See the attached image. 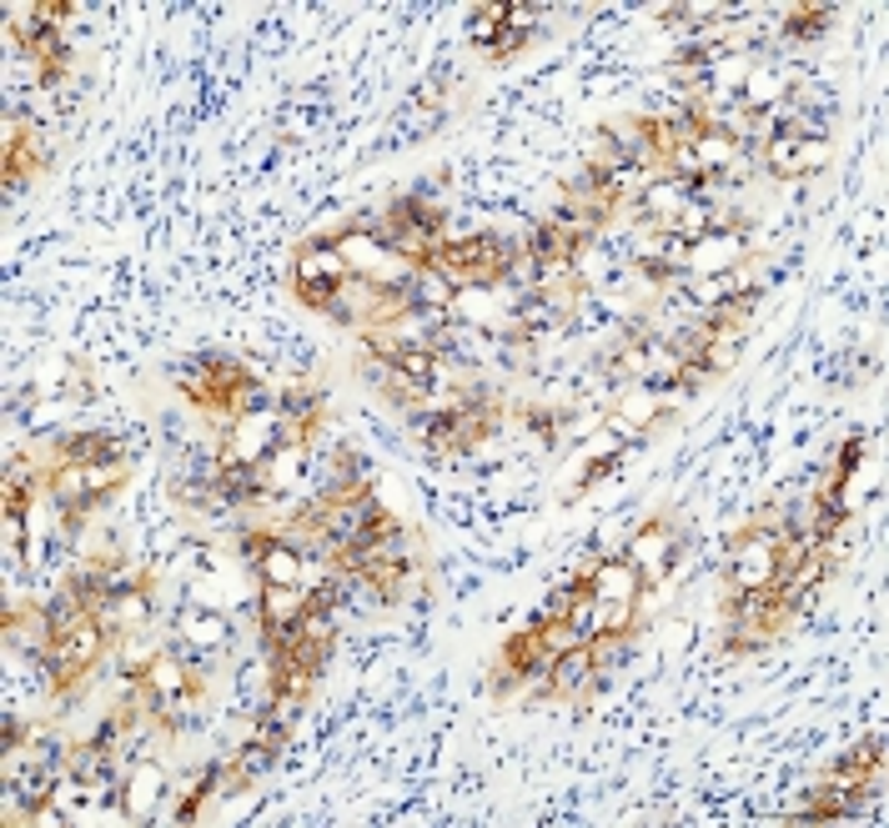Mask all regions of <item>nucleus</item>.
I'll return each instance as SVG.
<instances>
[{
    "mask_svg": "<svg viewBox=\"0 0 889 828\" xmlns=\"http://www.w3.org/2000/svg\"><path fill=\"white\" fill-rule=\"evenodd\" d=\"M347 261L337 257V247H333V237H312V241H302L296 247V257H292V286H296V296H302V307H312V311H327L337 302V292L347 286Z\"/></svg>",
    "mask_w": 889,
    "mask_h": 828,
    "instance_id": "nucleus-1",
    "label": "nucleus"
},
{
    "mask_svg": "<svg viewBox=\"0 0 889 828\" xmlns=\"http://www.w3.org/2000/svg\"><path fill=\"white\" fill-rule=\"evenodd\" d=\"M824 161H830V141L795 136L789 126H784L779 136H769V141H764V166H769L774 177H809V171H819Z\"/></svg>",
    "mask_w": 889,
    "mask_h": 828,
    "instance_id": "nucleus-2",
    "label": "nucleus"
},
{
    "mask_svg": "<svg viewBox=\"0 0 889 828\" xmlns=\"http://www.w3.org/2000/svg\"><path fill=\"white\" fill-rule=\"evenodd\" d=\"M674 553H678V537L668 533V522H649L639 537L629 543V568L639 572L643 582H659L668 568H674Z\"/></svg>",
    "mask_w": 889,
    "mask_h": 828,
    "instance_id": "nucleus-3",
    "label": "nucleus"
},
{
    "mask_svg": "<svg viewBox=\"0 0 889 828\" xmlns=\"http://www.w3.org/2000/svg\"><path fill=\"white\" fill-rule=\"evenodd\" d=\"M744 251H749L744 231H734V237H729V226H713L704 241H694L688 272H694V276H729L739 261H744Z\"/></svg>",
    "mask_w": 889,
    "mask_h": 828,
    "instance_id": "nucleus-4",
    "label": "nucleus"
},
{
    "mask_svg": "<svg viewBox=\"0 0 889 828\" xmlns=\"http://www.w3.org/2000/svg\"><path fill=\"white\" fill-rule=\"evenodd\" d=\"M593 683H598V662H593L588 643H578V648L553 658V673H548V693H553V699H578V693H588Z\"/></svg>",
    "mask_w": 889,
    "mask_h": 828,
    "instance_id": "nucleus-5",
    "label": "nucleus"
},
{
    "mask_svg": "<svg viewBox=\"0 0 889 828\" xmlns=\"http://www.w3.org/2000/svg\"><path fill=\"white\" fill-rule=\"evenodd\" d=\"M503 662H508L528 688H548V673H553V653L538 643L533 627H528V633H513V638L503 643Z\"/></svg>",
    "mask_w": 889,
    "mask_h": 828,
    "instance_id": "nucleus-6",
    "label": "nucleus"
},
{
    "mask_svg": "<svg viewBox=\"0 0 889 828\" xmlns=\"http://www.w3.org/2000/svg\"><path fill=\"white\" fill-rule=\"evenodd\" d=\"M216 492L226 502H267L272 483H267V462H226L216 477Z\"/></svg>",
    "mask_w": 889,
    "mask_h": 828,
    "instance_id": "nucleus-7",
    "label": "nucleus"
},
{
    "mask_svg": "<svg viewBox=\"0 0 889 828\" xmlns=\"http://www.w3.org/2000/svg\"><path fill=\"white\" fill-rule=\"evenodd\" d=\"M56 457L91 467V462H126V452H121V442L111 432H66L56 442Z\"/></svg>",
    "mask_w": 889,
    "mask_h": 828,
    "instance_id": "nucleus-8",
    "label": "nucleus"
},
{
    "mask_svg": "<svg viewBox=\"0 0 889 828\" xmlns=\"http://www.w3.org/2000/svg\"><path fill=\"white\" fill-rule=\"evenodd\" d=\"M302 568H307V563H302V553H296L282 533L272 537V547H267V553H261V563H257L261 582H286V588H292V582H307V578H302Z\"/></svg>",
    "mask_w": 889,
    "mask_h": 828,
    "instance_id": "nucleus-9",
    "label": "nucleus"
},
{
    "mask_svg": "<svg viewBox=\"0 0 889 828\" xmlns=\"http://www.w3.org/2000/svg\"><path fill=\"white\" fill-rule=\"evenodd\" d=\"M307 608V582H261V627L267 623H286Z\"/></svg>",
    "mask_w": 889,
    "mask_h": 828,
    "instance_id": "nucleus-10",
    "label": "nucleus"
},
{
    "mask_svg": "<svg viewBox=\"0 0 889 828\" xmlns=\"http://www.w3.org/2000/svg\"><path fill=\"white\" fill-rule=\"evenodd\" d=\"M413 296H417V307H423V311H448L463 292H458V286L438 272V266H427V261H423V266H413Z\"/></svg>",
    "mask_w": 889,
    "mask_h": 828,
    "instance_id": "nucleus-11",
    "label": "nucleus"
},
{
    "mask_svg": "<svg viewBox=\"0 0 889 828\" xmlns=\"http://www.w3.org/2000/svg\"><path fill=\"white\" fill-rule=\"evenodd\" d=\"M41 608H46V617H50V633H56V638H66L71 627H81L86 617H91V608H86L71 588L50 592V598H46V603H41Z\"/></svg>",
    "mask_w": 889,
    "mask_h": 828,
    "instance_id": "nucleus-12",
    "label": "nucleus"
},
{
    "mask_svg": "<svg viewBox=\"0 0 889 828\" xmlns=\"http://www.w3.org/2000/svg\"><path fill=\"white\" fill-rule=\"evenodd\" d=\"M372 568H417V533L397 528L382 543H372Z\"/></svg>",
    "mask_w": 889,
    "mask_h": 828,
    "instance_id": "nucleus-13",
    "label": "nucleus"
},
{
    "mask_svg": "<svg viewBox=\"0 0 889 828\" xmlns=\"http://www.w3.org/2000/svg\"><path fill=\"white\" fill-rule=\"evenodd\" d=\"M588 653L598 668H614V662H623L633 653V633L629 627H604V633H593L588 638Z\"/></svg>",
    "mask_w": 889,
    "mask_h": 828,
    "instance_id": "nucleus-14",
    "label": "nucleus"
},
{
    "mask_svg": "<svg viewBox=\"0 0 889 828\" xmlns=\"http://www.w3.org/2000/svg\"><path fill=\"white\" fill-rule=\"evenodd\" d=\"M50 789H56V773H50V763H46V769H41V763H31V769L15 773V793H21L25 814H36V808L50 798Z\"/></svg>",
    "mask_w": 889,
    "mask_h": 828,
    "instance_id": "nucleus-15",
    "label": "nucleus"
},
{
    "mask_svg": "<svg viewBox=\"0 0 889 828\" xmlns=\"http://www.w3.org/2000/svg\"><path fill=\"white\" fill-rule=\"evenodd\" d=\"M126 477H131V462H91V467H86V487H91L95 502H106Z\"/></svg>",
    "mask_w": 889,
    "mask_h": 828,
    "instance_id": "nucleus-16",
    "label": "nucleus"
},
{
    "mask_svg": "<svg viewBox=\"0 0 889 828\" xmlns=\"http://www.w3.org/2000/svg\"><path fill=\"white\" fill-rule=\"evenodd\" d=\"M277 763V748L272 744H261V738H247V744L237 748V758H232V769L247 773V779H261V773H272Z\"/></svg>",
    "mask_w": 889,
    "mask_h": 828,
    "instance_id": "nucleus-17",
    "label": "nucleus"
},
{
    "mask_svg": "<svg viewBox=\"0 0 889 828\" xmlns=\"http://www.w3.org/2000/svg\"><path fill=\"white\" fill-rule=\"evenodd\" d=\"M533 633H538V643H543V648L548 653H553V658H558V653H569V648H578V633H573V627H569V617H548V623H533Z\"/></svg>",
    "mask_w": 889,
    "mask_h": 828,
    "instance_id": "nucleus-18",
    "label": "nucleus"
},
{
    "mask_svg": "<svg viewBox=\"0 0 889 828\" xmlns=\"http://www.w3.org/2000/svg\"><path fill=\"white\" fill-rule=\"evenodd\" d=\"M357 377L368 382L372 392H382V397H387V392H392V382H397V367H392L387 356H372V352H362V356H357Z\"/></svg>",
    "mask_w": 889,
    "mask_h": 828,
    "instance_id": "nucleus-19",
    "label": "nucleus"
},
{
    "mask_svg": "<svg viewBox=\"0 0 889 828\" xmlns=\"http://www.w3.org/2000/svg\"><path fill=\"white\" fill-rule=\"evenodd\" d=\"M824 25H830V11H824V5H804V11L789 15V36L814 41V36H824Z\"/></svg>",
    "mask_w": 889,
    "mask_h": 828,
    "instance_id": "nucleus-20",
    "label": "nucleus"
},
{
    "mask_svg": "<svg viewBox=\"0 0 889 828\" xmlns=\"http://www.w3.org/2000/svg\"><path fill=\"white\" fill-rule=\"evenodd\" d=\"M272 537L277 533H247V528H241V533H237V553L247 557V563H261V553L272 547Z\"/></svg>",
    "mask_w": 889,
    "mask_h": 828,
    "instance_id": "nucleus-21",
    "label": "nucleus"
},
{
    "mask_svg": "<svg viewBox=\"0 0 889 828\" xmlns=\"http://www.w3.org/2000/svg\"><path fill=\"white\" fill-rule=\"evenodd\" d=\"M522 46H528V31H513V25H503L498 41L487 46V56H513V50H522Z\"/></svg>",
    "mask_w": 889,
    "mask_h": 828,
    "instance_id": "nucleus-22",
    "label": "nucleus"
},
{
    "mask_svg": "<svg viewBox=\"0 0 889 828\" xmlns=\"http://www.w3.org/2000/svg\"><path fill=\"white\" fill-rule=\"evenodd\" d=\"M25 744V723L21 718H0V753H11V748Z\"/></svg>",
    "mask_w": 889,
    "mask_h": 828,
    "instance_id": "nucleus-23",
    "label": "nucleus"
},
{
    "mask_svg": "<svg viewBox=\"0 0 889 828\" xmlns=\"http://www.w3.org/2000/svg\"><path fill=\"white\" fill-rule=\"evenodd\" d=\"M522 417H528V427H533L538 438H543V442H553V417H558V412H548V407H528V412H522Z\"/></svg>",
    "mask_w": 889,
    "mask_h": 828,
    "instance_id": "nucleus-24",
    "label": "nucleus"
},
{
    "mask_svg": "<svg viewBox=\"0 0 889 828\" xmlns=\"http://www.w3.org/2000/svg\"><path fill=\"white\" fill-rule=\"evenodd\" d=\"M614 467H618V462H614V457H604V462H593L588 473H583V483H578V487H593V483H598V477H608V473H614Z\"/></svg>",
    "mask_w": 889,
    "mask_h": 828,
    "instance_id": "nucleus-25",
    "label": "nucleus"
}]
</instances>
